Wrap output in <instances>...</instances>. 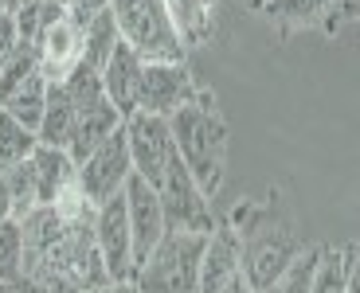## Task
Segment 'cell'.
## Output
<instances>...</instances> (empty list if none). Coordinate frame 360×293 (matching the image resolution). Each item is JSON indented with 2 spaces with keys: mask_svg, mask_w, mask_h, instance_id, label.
<instances>
[{
  "mask_svg": "<svg viewBox=\"0 0 360 293\" xmlns=\"http://www.w3.org/2000/svg\"><path fill=\"white\" fill-rule=\"evenodd\" d=\"M169 125L172 137H176L180 160L188 164L192 180L212 200L224 188V172H227V122L216 106V94L200 90L188 106H180L169 117Z\"/></svg>",
  "mask_w": 360,
  "mask_h": 293,
  "instance_id": "cell-1",
  "label": "cell"
},
{
  "mask_svg": "<svg viewBox=\"0 0 360 293\" xmlns=\"http://www.w3.org/2000/svg\"><path fill=\"white\" fill-rule=\"evenodd\" d=\"M207 235L169 227L165 239L149 250L134 274V285L141 293H200V266H204Z\"/></svg>",
  "mask_w": 360,
  "mask_h": 293,
  "instance_id": "cell-2",
  "label": "cell"
},
{
  "mask_svg": "<svg viewBox=\"0 0 360 293\" xmlns=\"http://www.w3.org/2000/svg\"><path fill=\"white\" fill-rule=\"evenodd\" d=\"M117 32L145 63H184L188 44L180 39L165 0H110Z\"/></svg>",
  "mask_w": 360,
  "mask_h": 293,
  "instance_id": "cell-3",
  "label": "cell"
},
{
  "mask_svg": "<svg viewBox=\"0 0 360 293\" xmlns=\"http://www.w3.org/2000/svg\"><path fill=\"white\" fill-rule=\"evenodd\" d=\"M126 137H129V157H134V176H141L149 188H157L165 180V172L180 160L169 117L134 114L126 122Z\"/></svg>",
  "mask_w": 360,
  "mask_h": 293,
  "instance_id": "cell-4",
  "label": "cell"
},
{
  "mask_svg": "<svg viewBox=\"0 0 360 293\" xmlns=\"http://www.w3.org/2000/svg\"><path fill=\"white\" fill-rule=\"evenodd\" d=\"M129 180H134V157H129V137H126V125H122L110 141H102L79 164V188L90 204L98 207L126 192Z\"/></svg>",
  "mask_w": 360,
  "mask_h": 293,
  "instance_id": "cell-5",
  "label": "cell"
},
{
  "mask_svg": "<svg viewBox=\"0 0 360 293\" xmlns=\"http://www.w3.org/2000/svg\"><path fill=\"white\" fill-rule=\"evenodd\" d=\"M94 242L106 262L110 282H134L137 258H134V235H129V211H126V192L94 207Z\"/></svg>",
  "mask_w": 360,
  "mask_h": 293,
  "instance_id": "cell-6",
  "label": "cell"
},
{
  "mask_svg": "<svg viewBox=\"0 0 360 293\" xmlns=\"http://www.w3.org/2000/svg\"><path fill=\"white\" fill-rule=\"evenodd\" d=\"M196 94L200 90H196V82H192V74H188L184 63H145L137 114L172 117L180 106H188Z\"/></svg>",
  "mask_w": 360,
  "mask_h": 293,
  "instance_id": "cell-7",
  "label": "cell"
},
{
  "mask_svg": "<svg viewBox=\"0 0 360 293\" xmlns=\"http://www.w3.org/2000/svg\"><path fill=\"white\" fill-rule=\"evenodd\" d=\"M302 254V242L290 231H266L255 242H243V278L255 293H266Z\"/></svg>",
  "mask_w": 360,
  "mask_h": 293,
  "instance_id": "cell-8",
  "label": "cell"
},
{
  "mask_svg": "<svg viewBox=\"0 0 360 293\" xmlns=\"http://www.w3.org/2000/svg\"><path fill=\"white\" fill-rule=\"evenodd\" d=\"M126 211H129V235H134V258L141 266L149 250L165 239L169 231V219H165V207H161V195L145 184L141 176H134L126 184Z\"/></svg>",
  "mask_w": 360,
  "mask_h": 293,
  "instance_id": "cell-9",
  "label": "cell"
},
{
  "mask_svg": "<svg viewBox=\"0 0 360 293\" xmlns=\"http://www.w3.org/2000/svg\"><path fill=\"white\" fill-rule=\"evenodd\" d=\"M141 74H145V59L126 44L117 39V47L110 51L106 67H102V86H106V98L122 110V117L137 114V98H141Z\"/></svg>",
  "mask_w": 360,
  "mask_h": 293,
  "instance_id": "cell-10",
  "label": "cell"
},
{
  "mask_svg": "<svg viewBox=\"0 0 360 293\" xmlns=\"http://www.w3.org/2000/svg\"><path fill=\"white\" fill-rule=\"evenodd\" d=\"M239 274H243V231L239 227H216L207 235L204 266H200V293H219Z\"/></svg>",
  "mask_w": 360,
  "mask_h": 293,
  "instance_id": "cell-11",
  "label": "cell"
},
{
  "mask_svg": "<svg viewBox=\"0 0 360 293\" xmlns=\"http://www.w3.org/2000/svg\"><path fill=\"white\" fill-rule=\"evenodd\" d=\"M27 172H32V188H36L39 207H55L67 188L79 184V164L71 160L67 149H47V145H39L27 157Z\"/></svg>",
  "mask_w": 360,
  "mask_h": 293,
  "instance_id": "cell-12",
  "label": "cell"
},
{
  "mask_svg": "<svg viewBox=\"0 0 360 293\" xmlns=\"http://www.w3.org/2000/svg\"><path fill=\"white\" fill-rule=\"evenodd\" d=\"M282 32H309V27L341 24V0H262L259 4Z\"/></svg>",
  "mask_w": 360,
  "mask_h": 293,
  "instance_id": "cell-13",
  "label": "cell"
},
{
  "mask_svg": "<svg viewBox=\"0 0 360 293\" xmlns=\"http://www.w3.org/2000/svg\"><path fill=\"white\" fill-rule=\"evenodd\" d=\"M79 59H82V27L71 16H63L39 39V67H44L47 82H63L79 67Z\"/></svg>",
  "mask_w": 360,
  "mask_h": 293,
  "instance_id": "cell-14",
  "label": "cell"
},
{
  "mask_svg": "<svg viewBox=\"0 0 360 293\" xmlns=\"http://www.w3.org/2000/svg\"><path fill=\"white\" fill-rule=\"evenodd\" d=\"M122 125H126V117H122V110H117L110 98H106V102H98V106L79 110V117H75L71 149H67V152H71V160H75V164H82V160L98 149L102 141H110Z\"/></svg>",
  "mask_w": 360,
  "mask_h": 293,
  "instance_id": "cell-15",
  "label": "cell"
},
{
  "mask_svg": "<svg viewBox=\"0 0 360 293\" xmlns=\"http://www.w3.org/2000/svg\"><path fill=\"white\" fill-rule=\"evenodd\" d=\"M75 117H79V110L67 98L63 82H51L47 86V114H44V125H39V145H47V149H71Z\"/></svg>",
  "mask_w": 360,
  "mask_h": 293,
  "instance_id": "cell-16",
  "label": "cell"
},
{
  "mask_svg": "<svg viewBox=\"0 0 360 293\" xmlns=\"http://www.w3.org/2000/svg\"><path fill=\"white\" fill-rule=\"evenodd\" d=\"M169 4V16L176 24L180 39L184 44H207L212 32H216V8L219 0H165Z\"/></svg>",
  "mask_w": 360,
  "mask_h": 293,
  "instance_id": "cell-17",
  "label": "cell"
},
{
  "mask_svg": "<svg viewBox=\"0 0 360 293\" xmlns=\"http://www.w3.org/2000/svg\"><path fill=\"white\" fill-rule=\"evenodd\" d=\"M63 16H67V8L59 4V0H24V4L12 12L16 32H20V44H27V47H39V39H44Z\"/></svg>",
  "mask_w": 360,
  "mask_h": 293,
  "instance_id": "cell-18",
  "label": "cell"
},
{
  "mask_svg": "<svg viewBox=\"0 0 360 293\" xmlns=\"http://www.w3.org/2000/svg\"><path fill=\"white\" fill-rule=\"evenodd\" d=\"M47 74H36V79H27L24 86H16L12 94H4V110H8L16 122H24L27 129H36L44 125V114H47Z\"/></svg>",
  "mask_w": 360,
  "mask_h": 293,
  "instance_id": "cell-19",
  "label": "cell"
},
{
  "mask_svg": "<svg viewBox=\"0 0 360 293\" xmlns=\"http://www.w3.org/2000/svg\"><path fill=\"white\" fill-rule=\"evenodd\" d=\"M24 289V227L16 219L0 223V293Z\"/></svg>",
  "mask_w": 360,
  "mask_h": 293,
  "instance_id": "cell-20",
  "label": "cell"
},
{
  "mask_svg": "<svg viewBox=\"0 0 360 293\" xmlns=\"http://www.w3.org/2000/svg\"><path fill=\"white\" fill-rule=\"evenodd\" d=\"M117 39H122V32H117V20L114 12H102L98 20H90L86 27H82V59L86 67H94V71H102L110 59V51L117 47Z\"/></svg>",
  "mask_w": 360,
  "mask_h": 293,
  "instance_id": "cell-21",
  "label": "cell"
},
{
  "mask_svg": "<svg viewBox=\"0 0 360 293\" xmlns=\"http://www.w3.org/2000/svg\"><path fill=\"white\" fill-rule=\"evenodd\" d=\"M36 149H39V134L27 129L24 122H16V117L4 110V114H0V164H24Z\"/></svg>",
  "mask_w": 360,
  "mask_h": 293,
  "instance_id": "cell-22",
  "label": "cell"
},
{
  "mask_svg": "<svg viewBox=\"0 0 360 293\" xmlns=\"http://www.w3.org/2000/svg\"><path fill=\"white\" fill-rule=\"evenodd\" d=\"M309 293H349V247H321Z\"/></svg>",
  "mask_w": 360,
  "mask_h": 293,
  "instance_id": "cell-23",
  "label": "cell"
},
{
  "mask_svg": "<svg viewBox=\"0 0 360 293\" xmlns=\"http://www.w3.org/2000/svg\"><path fill=\"white\" fill-rule=\"evenodd\" d=\"M317 254L321 247H302V254L290 262V270L270 285L266 293H309L314 289V270H317Z\"/></svg>",
  "mask_w": 360,
  "mask_h": 293,
  "instance_id": "cell-24",
  "label": "cell"
},
{
  "mask_svg": "<svg viewBox=\"0 0 360 293\" xmlns=\"http://www.w3.org/2000/svg\"><path fill=\"white\" fill-rule=\"evenodd\" d=\"M20 51V32H16V20H12V12H4L0 16V71L12 63V55Z\"/></svg>",
  "mask_w": 360,
  "mask_h": 293,
  "instance_id": "cell-25",
  "label": "cell"
},
{
  "mask_svg": "<svg viewBox=\"0 0 360 293\" xmlns=\"http://www.w3.org/2000/svg\"><path fill=\"white\" fill-rule=\"evenodd\" d=\"M102 12H110V0H71V4H67V16L79 27H86L90 20H98Z\"/></svg>",
  "mask_w": 360,
  "mask_h": 293,
  "instance_id": "cell-26",
  "label": "cell"
},
{
  "mask_svg": "<svg viewBox=\"0 0 360 293\" xmlns=\"http://www.w3.org/2000/svg\"><path fill=\"white\" fill-rule=\"evenodd\" d=\"M12 219V188H8V164H0V223Z\"/></svg>",
  "mask_w": 360,
  "mask_h": 293,
  "instance_id": "cell-27",
  "label": "cell"
},
{
  "mask_svg": "<svg viewBox=\"0 0 360 293\" xmlns=\"http://www.w3.org/2000/svg\"><path fill=\"white\" fill-rule=\"evenodd\" d=\"M349 293H360V247H349Z\"/></svg>",
  "mask_w": 360,
  "mask_h": 293,
  "instance_id": "cell-28",
  "label": "cell"
},
{
  "mask_svg": "<svg viewBox=\"0 0 360 293\" xmlns=\"http://www.w3.org/2000/svg\"><path fill=\"white\" fill-rule=\"evenodd\" d=\"M341 20L360 24V0H341Z\"/></svg>",
  "mask_w": 360,
  "mask_h": 293,
  "instance_id": "cell-29",
  "label": "cell"
},
{
  "mask_svg": "<svg viewBox=\"0 0 360 293\" xmlns=\"http://www.w3.org/2000/svg\"><path fill=\"white\" fill-rule=\"evenodd\" d=\"M219 293H255V289H251V285H247V278L239 274V278H231V282H227V285H224V289H219Z\"/></svg>",
  "mask_w": 360,
  "mask_h": 293,
  "instance_id": "cell-30",
  "label": "cell"
},
{
  "mask_svg": "<svg viewBox=\"0 0 360 293\" xmlns=\"http://www.w3.org/2000/svg\"><path fill=\"white\" fill-rule=\"evenodd\" d=\"M106 293H141V289H137L134 282H110V285H106Z\"/></svg>",
  "mask_w": 360,
  "mask_h": 293,
  "instance_id": "cell-31",
  "label": "cell"
},
{
  "mask_svg": "<svg viewBox=\"0 0 360 293\" xmlns=\"http://www.w3.org/2000/svg\"><path fill=\"white\" fill-rule=\"evenodd\" d=\"M59 4H63V8H67V4H71V0H59Z\"/></svg>",
  "mask_w": 360,
  "mask_h": 293,
  "instance_id": "cell-32",
  "label": "cell"
},
{
  "mask_svg": "<svg viewBox=\"0 0 360 293\" xmlns=\"http://www.w3.org/2000/svg\"><path fill=\"white\" fill-rule=\"evenodd\" d=\"M0 114H4V102H0Z\"/></svg>",
  "mask_w": 360,
  "mask_h": 293,
  "instance_id": "cell-33",
  "label": "cell"
},
{
  "mask_svg": "<svg viewBox=\"0 0 360 293\" xmlns=\"http://www.w3.org/2000/svg\"><path fill=\"white\" fill-rule=\"evenodd\" d=\"M94 293H106V289H94Z\"/></svg>",
  "mask_w": 360,
  "mask_h": 293,
  "instance_id": "cell-34",
  "label": "cell"
},
{
  "mask_svg": "<svg viewBox=\"0 0 360 293\" xmlns=\"http://www.w3.org/2000/svg\"><path fill=\"white\" fill-rule=\"evenodd\" d=\"M255 4H262V0H255Z\"/></svg>",
  "mask_w": 360,
  "mask_h": 293,
  "instance_id": "cell-35",
  "label": "cell"
}]
</instances>
